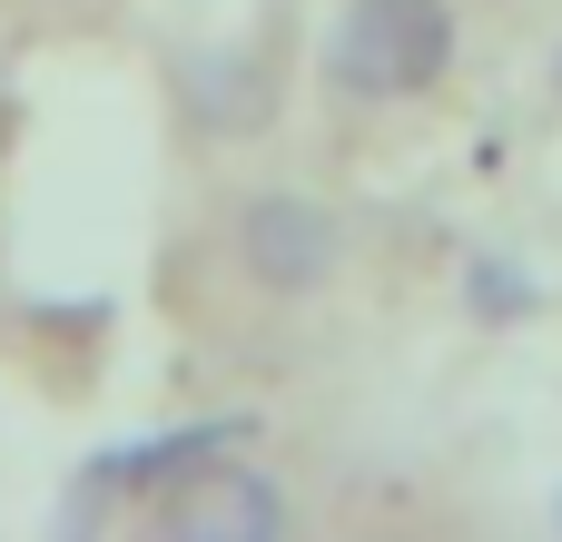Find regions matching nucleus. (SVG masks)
Instances as JSON below:
<instances>
[{
    "label": "nucleus",
    "mask_w": 562,
    "mask_h": 542,
    "mask_svg": "<svg viewBox=\"0 0 562 542\" xmlns=\"http://www.w3.org/2000/svg\"><path fill=\"white\" fill-rule=\"evenodd\" d=\"M454 69V10L445 0H346L326 30V79L346 99H415Z\"/></svg>",
    "instance_id": "f257e3e1"
},
{
    "label": "nucleus",
    "mask_w": 562,
    "mask_h": 542,
    "mask_svg": "<svg viewBox=\"0 0 562 542\" xmlns=\"http://www.w3.org/2000/svg\"><path fill=\"white\" fill-rule=\"evenodd\" d=\"M336 217L316 207V197H247L237 207V257H247V276L257 286H277V296H306V286H326L336 276Z\"/></svg>",
    "instance_id": "f03ea898"
},
{
    "label": "nucleus",
    "mask_w": 562,
    "mask_h": 542,
    "mask_svg": "<svg viewBox=\"0 0 562 542\" xmlns=\"http://www.w3.org/2000/svg\"><path fill=\"white\" fill-rule=\"evenodd\" d=\"M158 523L178 542H267L286 523V504H277V484L257 474V464H198V474H178L168 484V504H158Z\"/></svg>",
    "instance_id": "7ed1b4c3"
},
{
    "label": "nucleus",
    "mask_w": 562,
    "mask_h": 542,
    "mask_svg": "<svg viewBox=\"0 0 562 542\" xmlns=\"http://www.w3.org/2000/svg\"><path fill=\"white\" fill-rule=\"evenodd\" d=\"M227 444H247V425H237V415H227V425H178V434H148V444H109V454H89V474H79L69 513L119 504V494H148V484H178V474H198V464H207V454H227Z\"/></svg>",
    "instance_id": "20e7f679"
},
{
    "label": "nucleus",
    "mask_w": 562,
    "mask_h": 542,
    "mask_svg": "<svg viewBox=\"0 0 562 542\" xmlns=\"http://www.w3.org/2000/svg\"><path fill=\"white\" fill-rule=\"evenodd\" d=\"M464 296H474L484 316H524V306H533V276H524L514 257H474V276H464Z\"/></svg>",
    "instance_id": "39448f33"
},
{
    "label": "nucleus",
    "mask_w": 562,
    "mask_h": 542,
    "mask_svg": "<svg viewBox=\"0 0 562 542\" xmlns=\"http://www.w3.org/2000/svg\"><path fill=\"white\" fill-rule=\"evenodd\" d=\"M553 513H562V504H553Z\"/></svg>",
    "instance_id": "423d86ee"
}]
</instances>
